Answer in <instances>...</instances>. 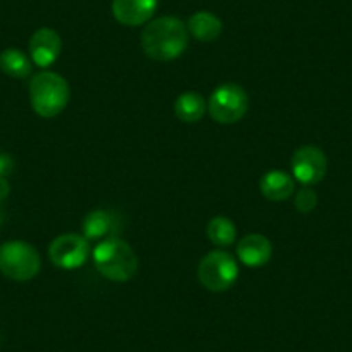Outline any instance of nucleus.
Segmentation results:
<instances>
[{"mask_svg":"<svg viewBox=\"0 0 352 352\" xmlns=\"http://www.w3.org/2000/svg\"><path fill=\"white\" fill-rule=\"evenodd\" d=\"M249 109L247 92L236 83H223L214 88L208 100V111L219 124L239 123Z\"/></svg>","mask_w":352,"mask_h":352,"instance_id":"6","label":"nucleus"},{"mask_svg":"<svg viewBox=\"0 0 352 352\" xmlns=\"http://www.w3.org/2000/svg\"><path fill=\"white\" fill-rule=\"evenodd\" d=\"M187 30L199 42H214L223 32L221 19L209 11H199L190 16L187 23Z\"/></svg>","mask_w":352,"mask_h":352,"instance_id":"13","label":"nucleus"},{"mask_svg":"<svg viewBox=\"0 0 352 352\" xmlns=\"http://www.w3.org/2000/svg\"><path fill=\"white\" fill-rule=\"evenodd\" d=\"M81 230H83V236L87 240L102 239V236L118 233L113 214L109 211H104V209H96V211L88 212L85 216Z\"/></svg>","mask_w":352,"mask_h":352,"instance_id":"15","label":"nucleus"},{"mask_svg":"<svg viewBox=\"0 0 352 352\" xmlns=\"http://www.w3.org/2000/svg\"><path fill=\"white\" fill-rule=\"evenodd\" d=\"M157 0H113V16L123 26H142L151 21Z\"/></svg>","mask_w":352,"mask_h":352,"instance_id":"10","label":"nucleus"},{"mask_svg":"<svg viewBox=\"0 0 352 352\" xmlns=\"http://www.w3.org/2000/svg\"><path fill=\"white\" fill-rule=\"evenodd\" d=\"M42 259L32 243L11 240L0 245V273L14 282H28L40 273Z\"/></svg>","mask_w":352,"mask_h":352,"instance_id":"4","label":"nucleus"},{"mask_svg":"<svg viewBox=\"0 0 352 352\" xmlns=\"http://www.w3.org/2000/svg\"><path fill=\"white\" fill-rule=\"evenodd\" d=\"M90 243L76 233H64L49 245V259L60 270H76L90 257Z\"/></svg>","mask_w":352,"mask_h":352,"instance_id":"7","label":"nucleus"},{"mask_svg":"<svg viewBox=\"0 0 352 352\" xmlns=\"http://www.w3.org/2000/svg\"><path fill=\"white\" fill-rule=\"evenodd\" d=\"M273 245L261 233H249L236 245V256L249 268H261L272 259Z\"/></svg>","mask_w":352,"mask_h":352,"instance_id":"11","label":"nucleus"},{"mask_svg":"<svg viewBox=\"0 0 352 352\" xmlns=\"http://www.w3.org/2000/svg\"><path fill=\"white\" fill-rule=\"evenodd\" d=\"M30 102L42 118H56L69 102V85L54 71H42L30 81Z\"/></svg>","mask_w":352,"mask_h":352,"instance_id":"3","label":"nucleus"},{"mask_svg":"<svg viewBox=\"0 0 352 352\" xmlns=\"http://www.w3.org/2000/svg\"><path fill=\"white\" fill-rule=\"evenodd\" d=\"M208 111V100L199 92H184L175 100V114L184 123H197Z\"/></svg>","mask_w":352,"mask_h":352,"instance_id":"14","label":"nucleus"},{"mask_svg":"<svg viewBox=\"0 0 352 352\" xmlns=\"http://www.w3.org/2000/svg\"><path fill=\"white\" fill-rule=\"evenodd\" d=\"M14 168H16L14 159H12L9 154H2V152H0V176L6 178V176L12 175Z\"/></svg>","mask_w":352,"mask_h":352,"instance_id":"19","label":"nucleus"},{"mask_svg":"<svg viewBox=\"0 0 352 352\" xmlns=\"http://www.w3.org/2000/svg\"><path fill=\"white\" fill-rule=\"evenodd\" d=\"M94 264L97 272L111 282L123 283L138 272V257L130 243L118 236L104 240L94 249Z\"/></svg>","mask_w":352,"mask_h":352,"instance_id":"2","label":"nucleus"},{"mask_svg":"<svg viewBox=\"0 0 352 352\" xmlns=\"http://www.w3.org/2000/svg\"><path fill=\"white\" fill-rule=\"evenodd\" d=\"M259 190L268 201L283 202L294 194L296 182L289 173L282 171V169H272L261 176Z\"/></svg>","mask_w":352,"mask_h":352,"instance_id":"12","label":"nucleus"},{"mask_svg":"<svg viewBox=\"0 0 352 352\" xmlns=\"http://www.w3.org/2000/svg\"><path fill=\"white\" fill-rule=\"evenodd\" d=\"M9 192H11V185H9L8 178H2V176H0V202L8 197Z\"/></svg>","mask_w":352,"mask_h":352,"instance_id":"20","label":"nucleus"},{"mask_svg":"<svg viewBox=\"0 0 352 352\" xmlns=\"http://www.w3.org/2000/svg\"><path fill=\"white\" fill-rule=\"evenodd\" d=\"M294 204H296L297 211L302 212V214H307V212L313 211L318 204L316 192L309 187L300 188V190L296 194V201H294Z\"/></svg>","mask_w":352,"mask_h":352,"instance_id":"18","label":"nucleus"},{"mask_svg":"<svg viewBox=\"0 0 352 352\" xmlns=\"http://www.w3.org/2000/svg\"><path fill=\"white\" fill-rule=\"evenodd\" d=\"M290 168H292V175L297 182L306 187L316 185L327 175V155L314 145H304L294 152L292 159H290Z\"/></svg>","mask_w":352,"mask_h":352,"instance_id":"8","label":"nucleus"},{"mask_svg":"<svg viewBox=\"0 0 352 352\" xmlns=\"http://www.w3.org/2000/svg\"><path fill=\"white\" fill-rule=\"evenodd\" d=\"M4 218H6V212H4V209H2V206H0V225L4 223Z\"/></svg>","mask_w":352,"mask_h":352,"instance_id":"21","label":"nucleus"},{"mask_svg":"<svg viewBox=\"0 0 352 352\" xmlns=\"http://www.w3.org/2000/svg\"><path fill=\"white\" fill-rule=\"evenodd\" d=\"M142 49L154 60H175L187 50L188 30L182 19L162 16L152 19L142 32Z\"/></svg>","mask_w":352,"mask_h":352,"instance_id":"1","label":"nucleus"},{"mask_svg":"<svg viewBox=\"0 0 352 352\" xmlns=\"http://www.w3.org/2000/svg\"><path fill=\"white\" fill-rule=\"evenodd\" d=\"M63 40L52 28H40L30 38V56L38 67L52 66L60 56Z\"/></svg>","mask_w":352,"mask_h":352,"instance_id":"9","label":"nucleus"},{"mask_svg":"<svg viewBox=\"0 0 352 352\" xmlns=\"http://www.w3.org/2000/svg\"><path fill=\"white\" fill-rule=\"evenodd\" d=\"M33 60L19 49H6L0 54V69L8 76L23 80L32 74Z\"/></svg>","mask_w":352,"mask_h":352,"instance_id":"16","label":"nucleus"},{"mask_svg":"<svg viewBox=\"0 0 352 352\" xmlns=\"http://www.w3.org/2000/svg\"><path fill=\"white\" fill-rule=\"evenodd\" d=\"M197 276L201 285L209 292H226L239 278V264L232 254L225 250H212L199 263Z\"/></svg>","mask_w":352,"mask_h":352,"instance_id":"5","label":"nucleus"},{"mask_svg":"<svg viewBox=\"0 0 352 352\" xmlns=\"http://www.w3.org/2000/svg\"><path fill=\"white\" fill-rule=\"evenodd\" d=\"M208 239L218 247H230L233 245L236 236L235 223L226 216H214L206 226Z\"/></svg>","mask_w":352,"mask_h":352,"instance_id":"17","label":"nucleus"}]
</instances>
